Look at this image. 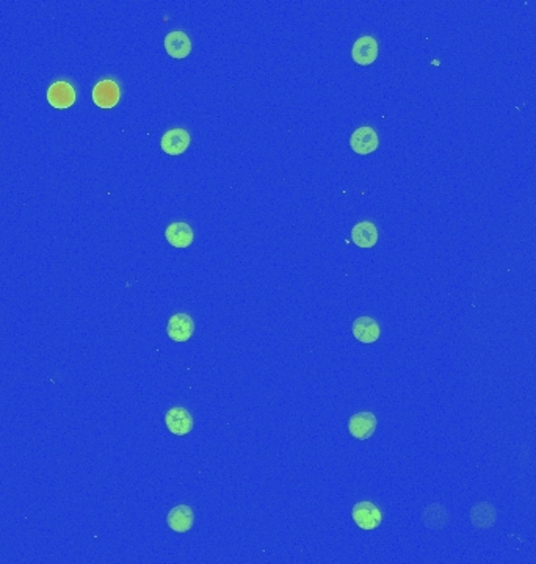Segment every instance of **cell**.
Instances as JSON below:
<instances>
[{
    "label": "cell",
    "instance_id": "obj_1",
    "mask_svg": "<svg viewBox=\"0 0 536 564\" xmlns=\"http://www.w3.org/2000/svg\"><path fill=\"white\" fill-rule=\"evenodd\" d=\"M353 520L356 525L362 530H375L379 527L381 520H383V514H381L379 508L372 502H359L353 506Z\"/></svg>",
    "mask_w": 536,
    "mask_h": 564
},
{
    "label": "cell",
    "instance_id": "obj_2",
    "mask_svg": "<svg viewBox=\"0 0 536 564\" xmlns=\"http://www.w3.org/2000/svg\"><path fill=\"white\" fill-rule=\"evenodd\" d=\"M93 102L99 109H113L119 102V86L113 80H101L93 88Z\"/></svg>",
    "mask_w": 536,
    "mask_h": 564
},
{
    "label": "cell",
    "instance_id": "obj_3",
    "mask_svg": "<svg viewBox=\"0 0 536 564\" xmlns=\"http://www.w3.org/2000/svg\"><path fill=\"white\" fill-rule=\"evenodd\" d=\"M160 146L168 156H181L190 146V135L185 129H172L162 136Z\"/></svg>",
    "mask_w": 536,
    "mask_h": 564
},
{
    "label": "cell",
    "instance_id": "obj_4",
    "mask_svg": "<svg viewBox=\"0 0 536 564\" xmlns=\"http://www.w3.org/2000/svg\"><path fill=\"white\" fill-rule=\"evenodd\" d=\"M350 146L356 154L361 156H369L372 152H375L378 149V135L375 129L369 126L356 129L350 139Z\"/></svg>",
    "mask_w": 536,
    "mask_h": 564
},
{
    "label": "cell",
    "instance_id": "obj_5",
    "mask_svg": "<svg viewBox=\"0 0 536 564\" xmlns=\"http://www.w3.org/2000/svg\"><path fill=\"white\" fill-rule=\"evenodd\" d=\"M375 430H377V417L375 414L367 413V411L352 416L350 422H348V431H350L354 439L367 440L373 436Z\"/></svg>",
    "mask_w": 536,
    "mask_h": 564
},
{
    "label": "cell",
    "instance_id": "obj_6",
    "mask_svg": "<svg viewBox=\"0 0 536 564\" xmlns=\"http://www.w3.org/2000/svg\"><path fill=\"white\" fill-rule=\"evenodd\" d=\"M194 333V323L193 318L189 313H174V316L168 320L167 325V334L174 342H187Z\"/></svg>",
    "mask_w": 536,
    "mask_h": 564
},
{
    "label": "cell",
    "instance_id": "obj_7",
    "mask_svg": "<svg viewBox=\"0 0 536 564\" xmlns=\"http://www.w3.org/2000/svg\"><path fill=\"white\" fill-rule=\"evenodd\" d=\"M167 428L176 436H185L193 430V417L185 408H172L165 414Z\"/></svg>",
    "mask_w": 536,
    "mask_h": 564
},
{
    "label": "cell",
    "instance_id": "obj_8",
    "mask_svg": "<svg viewBox=\"0 0 536 564\" xmlns=\"http://www.w3.org/2000/svg\"><path fill=\"white\" fill-rule=\"evenodd\" d=\"M353 60L361 64V66H369L378 56V43L377 39L370 35H364L359 39H356L352 49Z\"/></svg>",
    "mask_w": 536,
    "mask_h": 564
},
{
    "label": "cell",
    "instance_id": "obj_9",
    "mask_svg": "<svg viewBox=\"0 0 536 564\" xmlns=\"http://www.w3.org/2000/svg\"><path fill=\"white\" fill-rule=\"evenodd\" d=\"M47 102L55 109H68L76 102V91L68 82H55L47 90Z\"/></svg>",
    "mask_w": 536,
    "mask_h": 564
},
{
    "label": "cell",
    "instance_id": "obj_10",
    "mask_svg": "<svg viewBox=\"0 0 536 564\" xmlns=\"http://www.w3.org/2000/svg\"><path fill=\"white\" fill-rule=\"evenodd\" d=\"M164 44H165L167 54L177 60L185 59V56H189V54L192 52L190 38L181 30L169 31V34L164 39Z\"/></svg>",
    "mask_w": 536,
    "mask_h": 564
},
{
    "label": "cell",
    "instance_id": "obj_11",
    "mask_svg": "<svg viewBox=\"0 0 536 564\" xmlns=\"http://www.w3.org/2000/svg\"><path fill=\"white\" fill-rule=\"evenodd\" d=\"M194 514L190 506L177 505L167 515V523L176 533H187L193 527Z\"/></svg>",
    "mask_w": 536,
    "mask_h": 564
},
{
    "label": "cell",
    "instance_id": "obj_12",
    "mask_svg": "<svg viewBox=\"0 0 536 564\" xmlns=\"http://www.w3.org/2000/svg\"><path fill=\"white\" fill-rule=\"evenodd\" d=\"M165 238L168 240V243L174 248H187L193 243L194 233L193 229L190 228V224H187L184 221H176L169 224L165 229Z\"/></svg>",
    "mask_w": 536,
    "mask_h": 564
},
{
    "label": "cell",
    "instance_id": "obj_13",
    "mask_svg": "<svg viewBox=\"0 0 536 564\" xmlns=\"http://www.w3.org/2000/svg\"><path fill=\"white\" fill-rule=\"evenodd\" d=\"M353 336L357 341L362 343H373L378 341V337L381 334V328L377 323V320H373L372 317H359L354 320L353 323Z\"/></svg>",
    "mask_w": 536,
    "mask_h": 564
},
{
    "label": "cell",
    "instance_id": "obj_14",
    "mask_svg": "<svg viewBox=\"0 0 536 564\" xmlns=\"http://www.w3.org/2000/svg\"><path fill=\"white\" fill-rule=\"evenodd\" d=\"M352 238L359 248H372L378 241V229L372 221L357 223L352 231Z\"/></svg>",
    "mask_w": 536,
    "mask_h": 564
},
{
    "label": "cell",
    "instance_id": "obj_15",
    "mask_svg": "<svg viewBox=\"0 0 536 564\" xmlns=\"http://www.w3.org/2000/svg\"><path fill=\"white\" fill-rule=\"evenodd\" d=\"M470 522L477 528H490L495 522V508L491 503H478L470 510Z\"/></svg>",
    "mask_w": 536,
    "mask_h": 564
},
{
    "label": "cell",
    "instance_id": "obj_16",
    "mask_svg": "<svg viewBox=\"0 0 536 564\" xmlns=\"http://www.w3.org/2000/svg\"><path fill=\"white\" fill-rule=\"evenodd\" d=\"M422 519L430 528H441L447 523V511L441 505H432L424 511Z\"/></svg>",
    "mask_w": 536,
    "mask_h": 564
}]
</instances>
